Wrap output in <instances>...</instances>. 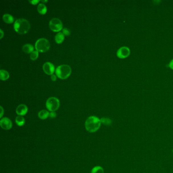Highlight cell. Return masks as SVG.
Returning <instances> with one entry per match:
<instances>
[{
    "label": "cell",
    "instance_id": "14",
    "mask_svg": "<svg viewBox=\"0 0 173 173\" xmlns=\"http://www.w3.org/2000/svg\"><path fill=\"white\" fill-rule=\"evenodd\" d=\"M50 113L45 110H42L38 113V117L42 120H45L49 117Z\"/></svg>",
    "mask_w": 173,
    "mask_h": 173
},
{
    "label": "cell",
    "instance_id": "6",
    "mask_svg": "<svg viewBox=\"0 0 173 173\" xmlns=\"http://www.w3.org/2000/svg\"><path fill=\"white\" fill-rule=\"evenodd\" d=\"M49 26L51 30L54 32H59L63 29V25L62 21L56 18L51 19L49 22Z\"/></svg>",
    "mask_w": 173,
    "mask_h": 173
},
{
    "label": "cell",
    "instance_id": "7",
    "mask_svg": "<svg viewBox=\"0 0 173 173\" xmlns=\"http://www.w3.org/2000/svg\"><path fill=\"white\" fill-rule=\"evenodd\" d=\"M130 49L126 46H123L119 49L117 51L116 56L121 59H124L127 58L130 54Z\"/></svg>",
    "mask_w": 173,
    "mask_h": 173
},
{
    "label": "cell",
    "instance_id": "18",
    "mask_svg": "<svg viewBox=\"0 0 173 173\" xmlns=\"http://www.w3.org/2000/svg\"><path fill=\"white\" fill-rule=\"evenodd\" d=\"M104 170L102 167L100 166H95L92 168L91 173H104Z\"/></svg>",
    "mask_w": 173,
    "mask_h": 173
},
{
    "label": "cell",
    "instance_id": "13",
    "mask_svg": "<svg viewBox=\"0 0 173 173\" xmlns=\"http://www.w3.org/2000/svg\"><path fill=\"white\" fill-rule=\"evenodd\" d=\"M37 10L40 14L44 15L46 14L47 9L45 5L43 3H40L37 7Z\"/></svg>",
    "mask_w": 173,
    "mask_h": 173
},
{
    "label": "cell",
    "instance_id": "20",
    "mask_svg": "<svg viewBox=\"0 0 173 173\" xmlns=\"http://www.w3.org/2000/svg\"><path fill=\"white\" fill-rule=\"evenodd\" d=\"M39 56V52L37 50L32 51L30 54V58L31 60H37Z\"/></svg>",
    "mask_w": 173,
    "mask_h": 173
},
{
    "label": "cell",
    "instance_id": "28",
    "mask_svg": "<svg viewBox=\"0 0 173 173\" xmlns=\"http://www.w3.org/2000/svg\"><path fill=\"white\" fill-rule=\"evenodd\" d=\"M41 2L42 3H45L47 2H48V1H41Z\"/></svg>",
    "mask_w": 173,
    "mask_h": 173
},
{
    "label": "cell",
    "instance_id": "8",
    "mask_svg": "<svg viewBox=\"0 0 173 173\" xmlns=\"http://www.w3.org/2000/svg\"><path fill=\"white\" fill-rule=\"evenodd\" d=\"M0 125L3 129L9 130L12 127L13 125L11 120L7 117H4L0 121Z\"/></svg>",
    "mask_w": 173,
    "mask_h": 173
},
{
    "label": "cell",
    "instance_id": "2",
    "mask_svg": "<svg viewBox=\"0 0 173 173\" xmlns=\"http://www.w3.org/2000/svg\"><path fill=\"white\" fill-rule=\"evenodd\" d=\"M30 29V24L26 19H18L14 23V30L19 34H27Z\"/></svg>",
    "mask_w": 173,
    "mask_h": 173
},
{
    "label": "cell",
    "instance_id": "17",
    "mask_svg": "<svg viewBox=\"0 0 173 173\" xmlns=\"http://www.w3.org/2000/svg\"><path fill=\"white\" fill-rule=\"evenodd\" d=\"M15 122L19 127H22L25 124L26 120L25 118L22 116H18L15 118Z\"/></svg>",
    "mask_w": 173,
    "mask_h": 173
},
{
    "label": "cell",
    "instance_id": "1",
    "mask_svg": "<svg viewBox=\"0 0 173 173\" xmlns=\"http://www.w3.org/2000/svg\"><path fill=\"white\" fill-rule=\"evenodd\" d=\"M101 125V121L99 118L95 116H91L86 120L85 127L88 132L95 133L97 132Z\"/></svg>",
    "mask_w": 173,
    "mask_h": 173
},
{
    "label": "cell",
    "instance_id": "22",
    "mask_svg": "<svg viewBox=\"0 0 173 173\" xmlns=\"http://www.w3.org/2000/svg\"><path fill=\"white\" fill-rule=\"evenodd\" d=\"M29 3H30L31 4L35 5L37 4L38 3H39L40 1L39 0H32V1H29Z\"/></svg>",
    "mask_w": 173,
    "mask_h": 173
},
{
    "label": "cell",
    "instance_id": "23",
    "mask_svg": "<svg viewBox=\"0 0 173 173\" xmlns=\"http://www.w3.org/2000/svg\"><path fill=\"white\" fill-rule=\"evenodd\" d=\"M49 117L51 118H54L56 117V113L55 112H51L49 114Z\"/></svg>",
    "mask_w": 173,
    "mask_h": 173
},
{
    "label": "cell",
    "instance_id": "16",
    "mask_svg": "<svg viewBox=\"0 0 173 173\" xmlns=\"http://www.w3.org/2000/svg\"><path fill=\"white\" fill-rule=\"evenodd\" d=\"M9 73L6 70H1L0 71V79L3 81H5L9 78Z\"/></svg>",
    "mask_w": 173,
    "mask_h": 173
},
{
    "label": "cell",
    "instance_id": "3",
    "mask_svg": "<svg viewBox=\"0 0 173 173\" xmlns=\"http://www.w3.org/2000/svg\"><path fill=\"white\" fill-rule=\"evenodd\" d=\"M71 72V68L69 65H62L57 67L56 70V74L58 78L66 79L70 76Z\"/></svg>",
    "mask_w": 173,
    "mask_h": 173
},
{
    "label": "cell",
    "instance_id": "10",
    "mask_svg": "<svg viewBox=\"0 0 173 173\" xmlns=\"http://www.w3.org/2000/svg\"><path fill=\"white\" fill-rule=\"evenodd\" d=\"M28 108L26 105L21 104L16 108V113L19 116H24L28 113Z\"/></svg>",
    "mask_w": 173,
    "mask_h": 173
},
{
    "label": "cell",
    "instance_id": "19",
    "mask_svg": "<svg viewBox=\"0 0 173 173\" xmlns=\"http://www.w3.org/2000/svg\"><path fill=\"white\" fill-rule=\"evenodd\" d=\"M100 120L101 123L105 125H110L112 123V121L108 118L103 117Z\"/></svg>",
    "mask_w": 173,
    "mask_h": 173
},
{
    "label": "cell",
    "instance_id": "11",
    "mask_svg": "<svg viewBox=\"0 0 173 173\" xmlns=\"http://www.w3.org/2000/svg\"><path fill=\"white\" fill-rule=\"evenodd\" d=\"M65 35L62 32H59L56 34L55 36V41L56 43L61 44L64 41Z\"/></svg>",
    "mask_w": 173,
    "mask_h": 173
},
{
    "label": "cell",
    "instance_id": "25",
    "mask_svg": "<svg viewBox=\"0 0 173 173\" xmlns=\"http://www.w3.org/2000/svg\"><path fill=\"white\" fill-rule=\"evenodd\" d=\"M51 79L52 81H56V75H54V74L51 75Z\"/></svg>",
    "mask_w": 173,
    "mask_h": 173
},
{
    "label": "cell",
    "instance_id": "24",
    "mask_svg": "<svg viewBox=\"0 0 173 173\" xmlns=\"http://www.w3.org/2000/svg\"><path fill=\"white\" fill-rule=\"evenodd\" d=\"M168 67L169 68L171 69L172 70H173V59L172 60H171V62L169 63L168 64Z\"/></svg>",
    "mask_w": 173,
    "mask_h": 173
},
{
    "label": "cell",
    "instance_id": "5",
    "mask_svg": "<svg viewBox=\"0 0 173 173\" xmlns=\"http://www.w3.org/2000/svg\"><path fill=\"white\" fill-rule=\"evenodd\" d=\"M60 102L59 99L56 97H50L46 102L47 109L50 112H55L59 108Z\"/></svg>",
    "mask_w": 173,
    "mask_h": 173
},
{
    "label": "cell",
    "instance_id": "9",
    "mask_svg": "<svg viewBox=\"0 0 173 173\" xmlns=\"http://www.w3.org/2000/svg\"><path fill=\"white\" fill-rule=\"evenodd\" d=\"M43 70L45 73L48 75H53L55 71V68L54 65L50 62H46L43 66Z\"/></svg>",
    "mask_w": 173,
    "mask_h": 173
},
{
    "label": "cell",
    "instance_id": "15",
    "mask_svg": "<svg viewBox=\"0 0 173 173\" xmlns=\"http://www.w3.org/2000/svg\"><path fill=\"white\" fill-rule=\"evenodd\" d=\"M34 46L30 44H25L23 47V50L26 53H31L34 50Z\"/></svg>",
    "mask_w": 173,
    "mask_h": 173
},
{
    "label": "cell",
    "instance_id": "12",
    "mask_svg": "<svg viewBox=\"0 0 173 173\" xmlns=\"http://www.w3.org/2000/svg\"><path fill=\"white\" fill-rule=\"evenodd\" d=\"M3 20L6 23L10 24L13 23L14 19V17L11 15L9 14H5L3 16Z\"/></svg>",
    "mask_w": 173,
    "mask_h": 173
},
{
    "label": "cell",
    "instance_id": "21",
    "mask_svg": "<svg viewBox=\"0 0 173 173\" xmlns=\"http://www.w3.org/2000/svg\"><path fill=\"white\" fill-rule=\"evenodd\" d=\"M62 32L64 34V35H66V36H69L71 34L70 30L67 28L63 29L62 30Z\"/></svg>",
    "mask_w": 173,
    "mask_h": 173
},
{
    "label": "cell",
    "instance_id": "27",
    "mask_svg": "<svg viewBox=\"0 0 173 173\" xmlns=\"http://www.w3.org/2000/svg\"><path fill=\"white\" fill-rule=\"evenodd\" d=\"M0 32H1V37H0V39H2L3 37L4 36V32H3V31L2 30V29H1L0 30Z\"/></svg>",
    "mask_w": 173,
    "mask_h": 173
},
{
    "label": "cell",
    "instance_id": "26",
    "mask_svg": "<svg viewBox=\"0 0 173 173\" xmlns=\"http://www.w3.org/2000/svg\"><path fill=\"white\" fill-rule=\"evenodd\" d=\"M1 113L0 117L2 118V117L3 115V114H4V109H3L2 106H1Z\"/></svg>",
    "mask_w": 173,
    "mask_h": 173
},
{
    "label": "cell",
    "instance_id": "4",
    "mask_svg": "<svg viewBox=\"0 0 173 173\" xmlns=\"http://www.w3.org/2000/svg\"><path fill=\"white\" fill-rule=\"evenodd\" d=\"M50 44L48 40L45 38H41L38 40L35 43V48L40 52H45L49 50Z\"/></svg>",
    "mask_w": 173,
    "mask_h": 173
}]
</instances>
